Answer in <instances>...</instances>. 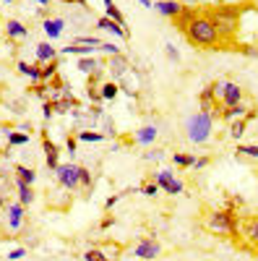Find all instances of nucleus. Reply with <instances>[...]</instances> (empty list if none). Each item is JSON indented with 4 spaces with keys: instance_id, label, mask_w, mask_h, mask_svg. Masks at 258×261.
<instances>
[{
    "instance_id": "obj_18",
    "label": "nucleus",
    "mask_w": 258,
    "mask_h": 261,
    "mask_svg": "<svg viewBox=\"0 0 258 261\" xmlns=\"http://www.w3.org/2000/svg\"><path fill=\"white\" fill-rule=\"evenodd\" d=\"M6 32H8L11 39H24V37L29 34V29L21 24V21H8V24H6Z\"/></svg>"
},
{
    "instance_id": "obj_34",
    "label": "nucleus",
    "mask_w": 258,
    "mask_h": 261,
    "mask_svg": "<svg viewBox=\"0 0 258 261\" xmlns=\"http://www.w3.org/2000/svg\"><path fill=\"white\" fill-rule=\"evenodd\" d=\"M141 193H144V196H157V193H159V186H157V183H144V186H141Z\"/></svg>"
},
{
    "instance_id": "obj_49",
    "label": "nucleus",
    "mask_w": 258,
    "mask_h": 261,
    "mask_svg": "<svg viewBox=\"0 0 258 261\" xmlns=\"http://www.w3.org/2000/svg\"><path fill=\"white\" fill-rule=\"evenodd\" d=\"M178 3H180V0H178ZM183 3H193V0H183Z\"/></svg>"
},
{
    "instance_id": "obj_12",
    "label": "nucleus",
    "mask_w": 258,
    "mask_h": 261,
    "mask_svg": "<svg viewBox=\"0 0 258 261\" xmlns=\"http://www.w3.org/2000/svg\"><path fill=\"white\" fill-rule=\"evenodd\" d=\"M58 58V50L50 45V42H42V45H37V63L45 65V63H52Z\"/></svg>"
},
{
    "instance_id": "obj_21",
    "label": "nucleus",
    "mask_w": 258,
    "mask_h": 261,
    "mask_svg": "<svg viewBox=\"0 0 258 261\" xmlns=\"http://www.w3.org/2000/svg\"><path fill=\"white\" fill-rule=\"evenodd\" d=\"M154 139H157V128L154 125H144L138 134H136V141L138 144H152Z\"/></svg>"
},
{
    "instance_id": "obj_43",
    "label": "nucleus",
    "mask_w": 258,
    "mask_h": 261,
    "mask_svg": "<svg viewBox=\"0 0 258 261\" xmlns=\"http://www.w3.org/2000/svg\"><path fill=\"white\" fill-rule=\"evenodd\" d=\"M66 149L73 154V151H76V139H68V141H66Z\"/></svg>"
},
{
    "instance_id": "obj_27",
    "label": "nucleus",
    "mask_w": 258,
    "mask_h": 261,
    "mask_svg": "<svg viewBox=\"0 0 258 261\" xmlns=\"http://www.w3.org/2000/svg\"><path fill=\"white\" fill-rule=\"evenodd\" d=\"M110 68H115V76H123L125 68H128V63L123 55H112V63H110Z\"/></svg>"
},
{
    "instance_id": "obj_13",
    "label": "nucleus",
    "mask_w": 258,
    "mask_h": 261,
    "mask_svg": "<svg viewBox=\"0 0 258 261\" xmlns=\"http://www.w3.org/2000/svg\"><path fill=\"white\" fill-rule=\"evenodd\" d=\"M243 238H245L250 246L258 248V220H255V217H250V220L243 222Z\"/></svg>"
},
{
    "instance_id": "obj_16",
    "label": "nucleus",
    "mask_w": 258,
    "mask_h": 261,
    "mask_svg": "<svg viewBox=\"0 0 258 261\" xmlns=\"http://www.w3.org/2000/svg\"><path fill=\"white\" fill-rule=\"evenodd\" d=\"M58 154H60V151H58V146H55L50 139H45V157H47V167H50L52 172L60 167V162H58Z\"/></svg>"
},
{
    "instance_id": "obj_3",
    "label": "nucleus",
    "mask_w": 258,
    "mask_h": 261,
    "mask_svg": "<svg viewBox=\"0 0 258 261\" xmlns=\"http://www.w3.org/2000/svg\"><path fill=\"white\" fill-rule=\"evenodd\" d=\"M206 230L217 235H235L238 232V222L230 212H211L206 217Z\"/></svg>"
},
{
    "instance_id": "obj_44",
    "label": "nucleus",
    "mask_w": 258,
    "mask_h": 261,
    "mask_svg": "<svg viewBox=\"0 0 258 261\" xmlns=\"http://www.w3.org/2000/svg\"><path fill=\"white\" fill-rule=\"evenodd\" d=\"M110 225H112V217H104V220H102V230H107Z\"/></svg>"
},
{
    "instance_id": "obj_30",
    "label": "nucleus",
    "mask_w": 258,
    "mask_h": 261,
    "mask_svg": "<svg viewBox=\"0 0 258 261\" xmlns=\"http://www.w3.org/2000/svg\"><path fill=\"white\" fill-rule=\"evenodd\" d=\"M29 144V134H8V146H24Z\"/></svg>"
},
{
    "instance_id": "obj_17",
    "label": "nucleus",
    "mask_w": 258,
    "mask_h": 261,
    "mask_svg": "<svg viewBox=\"0 0 258 261\" xmlns=\"http://www.w3.org/2000/svg\"><path fill=\"white\" fill-rule=\"evenodd\" d=\"M16 188H18V201L24 204V206L34 201V191H32L29 183H24V180H18V178H16Z\"/></svg>"
},
{
    "instance_id": "obj_4",
    "label": "nucleus",
    "mask_w": 258,
    "mask_h": 261,
    "mask_svg": "<svg viewBox=\"0 0 258 261\" xmlns=\"http://www.w3.org/2000/svg\"><path fill=\"white\" fill-rule=\"evenodd\" d=\"M209 18L214 21V27H217V32H219L222 39L224 37H232L235 32H238V13H235V11L219 8V11H214Z\"/></svg>"
},
{
    "instance_id": "obj_51",
    "label": "nucleus",
    "mask_w": 258,
    "mask_h": 261,
    "mask_svg": "<svg viewBox=\"0 0 258 261\" xmlns=\"http://www.w3.org/2000/svg\"><path fill=\"white\" fill-rule=\"evenodd\" d=\"M255 11H258V3H255Z\"/></svg>"
},
{
    "instance_id": "obj_6",
    "label": "nucleus",
    "mask_w": 258,
    "mask_h": 261,
    "mask_svg": "<svg viewBox=\"0 0 258 261\" xmlns=\"http://www.w3.org/2000/svg\"><path fill=\"white\" fill-rule=\"evenodd\" d=\"M159 253H162V246L154 241V238H144V241L133 248V256H138V258H144V261L159 258Z\"/></svg>"
},
{
    "instance_id": "obj_10",
    "label": "nucleus",
    "mask_w": 258,
    "mask_h": 261,
    "mask_svg": "<svg viewBox=\"0 0 258 261\" xmlns=\"http://www.w3.org/2000/svg\"><path fill=\"white\" fill-rule=\"evenodd\" d=\"M154 8L167 18H178L183 13V6L178 3V0H159V3H154Z\"/></svg>"
},
{
    "instance_id": "obj_42",
    "label": "nucleus",
    "mask_w": 258,
    "mask_h": 261,
    "mask_svg": "<svg viewBox=\"0 0 258 261\" xmlns=\"http://www.w3.org/2000/svg\"><path fill=\"white\" fill-rule=\"evenodd\" d=\"M206 165H209V157H198L193 167H196V170H201V167H206Z\"/></svg>"
},
{
    "instance_id": "obj_22",
    "label": "nucleus",
    "mask_w": 258,
    "mask_h": 261,
    "mask_svg": "<svg viewBox=\"0 0 258 261\" xmlns=\"http://www.w3.org/2000/svg\"><path fill=\"white\" fill-rule=\"evenodd\" d=\"M16 178H18V180H24V183H29V186H32V183L37 180V172H34L32 167H26V165H16Z\"/></svg>"
},
{
    "instance_id": "obj_23",
    "label": "nucleus",
    "mask_w": 258,
    "mask_h": 261,
    "mask_svg": "<svg viewBox=\"0 0 258 261\" xmlns=\"http://www.w3.org/2000/svg\"><path fill=\"white\" fill-rule=\"evenodd\" d=\"M97 68H99L97 58H89V55H86V58H81V60H78V71H81V73H94Z\"/></svg>"
},
{
    "instance_id": "obj_25",
    "label": "nucleus",
    "mask_w": 258,
    "mask_h": 261,
    "mask_svg": "<svg viewBox=\"0 0 258 261\" xmlns=\"http://www.w3.org/2000/svg\"><path fill=\"white\" fill-rule=\"evenodd\" d=\"M55 76H58V60L42 65V81H50V79H55Z\"/></svg>"
},
{
    "instance_id": "obj_9",
    "label": "nucleus",
    "mask_w": 258,
    "mask_h": 261,
    "mask_svg": "<svg viewBox=\"0 0 258 261\" xmlns=\"http://www.w3.org/2000/svg\"><path fill=\"white\" fill-rule=\"evenodd\" d=\"M222 120H248L250 113H248V107L240 102V105H235V107H224V110L219 113Z\"/></svg>"
},
{
    "instance_id": "obj_32",
    "label": "nucleus",
    "mask_w": 258,
    "mask_h": 261,
    "mask_svg": "<svg viewBox=\"0 0 258 261\" xmlns=\"http://www.w3.org/2000/svg\"><path fill=\"white\" fill-rule=\"evenodd\" d=\"M245 134V120H232V125H230V136L232 139H240Z\"/></svg>"
},
{
    "instance_id": "obj_5",
    "label": "nucleus",
    "mask_w": 258,
    "mask_h": 261,
    "mask_svg": "<svg viewBox=\"0 0 258 261\" xmlns=\"http://www.w3.org/2000/svg\"><path fill=\"white\" fill-rule=\"evenodd\" d=\"M55 175H58V183L63 188H68V191H73L76 186H81V167L78 165H60L55 170Z\"/></svg>"
},
{
    "instance_id": "obj_47",
    "label": "nucleus",
    "mask_w": 258,
    "mask_h": 261,
    "mask_svg": "<svg viewBox=\"0 0 258 261\" xmlns=\"http://www.w3.org/2000/svg\"><path fill=\"white\" fill-rule=\"evenodd\" d=\"M37 3H42V6H50V0H37Z\"/></svg>"
},
{
    "instance_id": "obj_8",
    "label": "nucleus",
    "mask_w": 258,
    "mask_h": 261,
    "mask_svg": "<svg viewBox=\"0 0 258 261\" xmlns=\"http://www.w3.org/2000/svg\"><path fill=\"white\" fill-rule=\"evenodd\" d=\"M222 102L224 107H235V105H240L243 102V89H240V84H222Z\"/></svg>"
},
{
    "instance_id": "obj_50",
    "label": "nucleus",
    "mask_w": 258,
    "mask_h": 261,
    "mask_svg": "<svg viewBox=\"0 0 258 261\" xmlns=\"http://www.w3.org/2000/svg\"><path fill=\"white\" fill-rule=\"evenodd\" d=\"M6 3H13V0H6Z\"/></svg>"
},
{
    "instance_id": "obj_2",
    "label": "nucleus",
    "mask_w": 258,
    "mask_h": 261,
    "mask_svg": "<svg viewBox=\"0 0 258 261\" xmlns=\"http://www.w3.org/2000/svg\"><path fill=\"white\" fill-rule=\"evenodd\" d=\"M211 128H214V115L206 113V110L193 113V115L188 118V125H185L188 139H190L193 144H204V141L211 136Z\"/></svg>"
},
{
    "instance_id": "obj_7",
    "label": "nucleus",
    "mask_w": 258,
    "mask_h": 261,
    "mask_svg": "<svg viewBox=\"0 0 258 261\" xmlns=\"http://www.w3.org/2000/svg\"><path fill=\"white\" fill-rule=\"evenodd\" d=\"M157 186L159 188H164L169 196H178V193H183V183L172 175L169 170H162V172H157Z\"/></svg>"
},
{
    "instance_id": "obj_20",
    "label": "nucleus",
    "mask_w": 258,
    "mask_h": 261,
    "mask_svg": "<svg viewBox=\"0 0 258 261\" xmlns=\"http://www.w3.org/2000/svg\"><path fill=\"white\" fill-rule=\"evenodd\" d=\"M94 47H89V45H81V42H71L68 47H63L60 53L63 55H89Z\"/></svg>"
},
{
    "instance_id": "obj_24",
    "label": "nucleus",
    "mask_w": 258,
    "mask_h": 261,
    "mask_svg": "<svg viewBox=\"0 0 258 261\" xmlns=\"http://www.w3.org/2000/svg\"><path fill=\"white\" fill-rule=\"evenodd\" d=\"M99 94H102V99H115L118 97V84L115 81H104Z\"/></svg>"
},
{
    "instance_id": "obj_29",
    "label": "nucleus",
    "mask_w": 258,
    "mask_h": 261,
    "mask_svg": "<svg viewBox=\"0 0 258 261\" xmlns=\"http://www.w3.org/2000/svg\"><path fill=\"white\" fill-rule=\"evenodd\" d=\"M104 136L102 134H94V130H81L78 134V141H86V144H97V141H102Z\"/></svg>"
},
{
    "instance_id": "obj_48",
    "label": "nucleus",
    "mask_w": 258,
    "mask_h": 261,
    "mask_svg": "<svg viewBox=\"0 0 258 261\" xmlns=\"http://www.w3.org/2000/svg\"><path fill=\"white\" fill-rule=\"evenodd\" d=\"M107 6H115V3H112V0H104V8H107Z\"/></svg>"
},
{
    "instance_id": "obj_28",
    "label": "nucleus",
    "mask_w": 258,
    "mask_h": 261,
    "mask_svg": "<svg viewBox=\"0 0 258 261\" xmlns=\"http://www.w3.org/2000/svg\"><path fill=\"white\" fill-rule=\"evenodd\" d=\"M104 11H107V18H112V21H115V24H120V27H125V16H123V13L118 11V6H107Z\"/></svg>"
},
{
    "instance_id": "obj_39",
    "label": "nucleus",
    "mask_w": 258,
    "mask_h": 261,
    "mask_svg": "<svg viewBox=\"0 0 258 261\" xmlns=\"http://www.w3.org/2000/svg\"><path fill=\"white\" fill-rule=\"evenodd\" d=\"M164 47H167V58H169V60H180V53L172 47V45H164Z\"/></svg>"
},
{
    "instance_id": "obj_1",
    "label": "nucleus",
    "mask_w": 258,
    "mask_h": 261,
    "mask_svg": "<svg viewBox=\"0 0 258 261\" xmlns=\"http://www.w3.org/2000/svg\"><path fill=\"white\" fill-rule=\"evenodd\" d=\"M185 37L193 42V45H198L204 50H214L222 42L217 27H214V21L209 16H193L190 24L185 27Z\"/></svg>"
},
{
    "instance_id": "obj_11",
    "label": "nucleus",
    "mask_w": 258,
    "mask_h": 261,
    "mask_svg": "<svg viewBox=\"0 0 258 261\" xmlns=\"http://www.w3.org/2000/svg\"><path fill=\"white\" fill-rule=\"evenodd\" d=\"M18 73L21 76H29V81H34V84H39L42 81V68L39 65H34V63H26V60H18Z\"/></svg>"
},
{
    "instance_id": "obj_38",
    "label": "nucleus",
    "mask_w": 258,
    "mask_h": 261,
    "mask_svg": "<svg viewBox=\"0 0 258 261\" xmlns=\"http://www.w3.org/2000/svg\"><path fill=\"white\" fill-rule=\"evenodd\" d=\"M24 253H26L24 248H13V251L8 253V261H18V258H21V256H24Z\"/></svg>"
},
{
    "instance_id": "obj_19",
    "label": "nucleus",
    "mask_w": 258,
    "mask_h": 261,
    "mask_svg": "<svg viewBox=\"0 0 258 261\" xmlns=\"http://www.w3.org/2000/svg\"><path fill=\"white\" fill-rule=\"evenodd\" d=\"M8 217H11V227L16 230L21 225V220H24V204H21V201L18 204H11L8 206Z\"/></svg>"
},
{
    "instance_id": "obj_33",
    "label": "nucleus",
    "mask_w": 258,
    "mask_h": 261,
    "mask_svg": "<svg viewBox=\"0 0 258 261\" xmlns=\"http://www.w3.org/2000/svg\"><path fill=\"white\" fill-rule=\"evenodd\" d=\"M83 258H86V261H110V258H107V256H104L102 251H97V248L86 251V253H83Z\"/></svg>"
},
{
    "instance_id": "obj_46",
    "label": "nucleus",
    "mask_w": 258,
    "mask_h": 261,
    "mask_svg": "<svg viewBox=\"0 0 258 261\" xmlns=\"http://www.w3.org/2000/svg\"><path fill=\"white\" fill-rule=\"evenodd\" d=\"M3 206H6V201H3V193H0V212H3Z\"/></svg>"
},
{
    "instance_id": "obj_31",
    "label": "nucleus",
    "mask_w": 258,
    "mask_h": 261,
    "mask_svg": "<svg viewBox=\"0 0 258 261\" xmlns=\"http://www.w3.org/2000/svg\"><path fill=\"white\" fill-rule=\"evenodd\" d=\"M172 162H175L178 167H193V165H196V157H190V154H175V157H172Z\"/></svg>"
},
{
    "instance_id": "obj_26",
    "label": "nucleus",
    "mask_w": 258,
    "mask_h": 261,
    "mask_svg": "<svg viewBox=\"0 0 258 261\" xmlns=\"http://www.w3.org/2000/svg\"><path fill=\"white\" fill-rule=\"evenodd\" d=\"M238 154L243 157H258V144H238Z\"/></svg>"
},
{
    "instance_id": "obj_35",
    "label": "nucleus",
    "mask_w": 258,
    "mask_h": 261,
    "mask_svg": "<svg viewBox=\"0 0 258 261\" xmlns=\"http://www.w3.org/2000/svg\"><path fill=\"white\" fill-rule=\"evenodd\" d=\"M245 58H253V60H258V47H253V45H243V47H238Z\"/></svg>"
},
{
    "instance_id": "obj_15",
    "label": "nucleus",
    "mask_w": 258,
    "mask_h": 261,
    "mask_svg": "<svg viewBox=\"0 0 258 261\" xmlns=\"http://www.w3.org/2000/svg\"><path fill=\"white\" fill-rule=\"evenodd\" d=\"M97 27H99V29H104V32H110V34H115V37H123V39L128 37V32H125V29H123L120 24H115L112 18H107V16L97 21Z\"/></svg>"
},
{
    "instance_id": "obj_40",
    "label": "nucleus",
    "mask_w": 258,
    "mask_h": 261,
    "mask_svg": "<svg viewBox=\"0 0 258 261\" xmlns=\"http://www.w3.org/2000/svg\"><path fill=\"white\" fill-rule=\"evenodd\" d=\"M144 160H162V151H159V149H154V151H146Z\"/></svg>"
},
{
    "instance_id": "obj_14",
    "label": "nucleus",
    "mask_w": 258,
    "mask_h": 261,
    "mask_svg": "<svg viewBox=\"0 0 258 261\" xmlns=\"http://www.w3.org/2000/svg\"><path fill=\"white\" fill-rule=\"evenodd\" d=\"M42 29H45V34L50 39H58L63 34V29H66V21H63V18H47L45 24H42Z\"/></svg>"
},
{
    "instance_id": "obj_41",
    "label": "nucleus",
    "mask_w": 258,
    "mask_h": 261,
    "mask_svg": "<svg viewBox=\"0 0 258 261\" xmlns=\"http://www.w3.org/2000/svg\"><path fill=\"white\" fill-rule=\"evenodd\" d=\"M118 201H120V196H110V199H107V201H104V209H107V212H110V209H112V206H115Z\"/></svg>"
},
{
    "instance_id": "obj_36",
    "label": "nucleus",
    "mask_w": 258,
    "mask_h": 261,
    "mask_svg": "<svg viewBox=\"0 0 258 261\" xmlns=\"http://www.w3.org/2000/svg\"><path fill=\"white\" fill-rule=\"evenodd\" d=\"M99 50H102V53H110V55H120L118 45H112V42H102V45H99Z\"/></svg>"
},
{
    "instance_id": "obj_37",
    "label": "nucleus",
    "mask_w": 258,
    "mask_h": 261,
    "mask_svg": "<svg viewBox=\"0 0 258 261\" xmlns=\"http://www.w3.org/2000/svg\"><path fill=\"white\" fill-rule=\"evenodd\" d=\"M81 186H92V172L86 167H81Z\"/></svg>"
},
{
    "instance_id": "obj_45",
    "label": "nucleus",
    "mask_w": 258,
    "mask_h": 261,
    "mask_svg": "<svg viewBox=\"0 0 258 261\" xmlns=\"http://www.w3.org/2000/svg\"><path fill=\"white\" fill-rule=\"evenodd\" d=\"M138 3H141L144 8H154V3H152V0H138Z\"/></svg>"
}]
</instances>
